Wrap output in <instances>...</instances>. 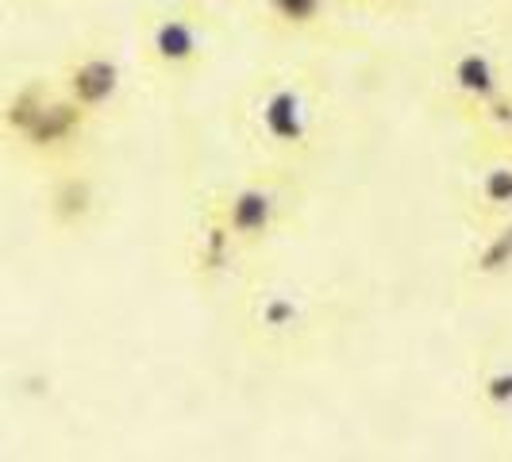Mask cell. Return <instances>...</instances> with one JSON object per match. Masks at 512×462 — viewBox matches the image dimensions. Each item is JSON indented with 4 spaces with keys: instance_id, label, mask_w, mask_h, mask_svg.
Here are the masks:
<instances>
[{
    "instance_id": "obj_5",
    "label": "cell",
    "mask_w": 512,
    "mask_h": 462,
    "mask_svg": "<svg viewBox=\"0 0 512 462\" xmlns=\"http://www.w3.org/2000/svg\"><path fill=\"white\" fill-rule=\"evenodd\" d=\"M185 51H189V35H185L181 27H166V31H162V54H166V58H181Z\"/></svg>"
},
{
    "instance_id": "obj_3",
    "label": "cell",
    "mask_w": 512,
    "mask_h": 462,
    "mask_svg": "<svg viewBox=\"0 0 512 462\" xmlns=\"http://www.w3.org/2000/svg\"><path fill=\"white\" fill-rule=\"evenodd\" d=\"M85 197H89V193H85L81 181H62L51 193V212L62 224H70V220H77V216L85 212Z\"/></svg>"
},
{
    "instance_id": "obj_1",
    "label": "cell",
    "mask_w": 512,
    "mask_h": 462,
    "mask_svg": "<svg viewBox=\"0 0 512 462\" xmlns=\"http://www.w3.org/2000/svg\"><path fill=\"white\" fill-rule=\"evenodd\" d=\"M81 112L85 108H77L70 97H43L39 104V112L31 116V124H27L16 139L27 143L31 151H51V147H62V143H70L77 135V124H81Z\"/></svg>"
},
{
    "instance_id": "obj_6",
    "label": "cell",
    "mask_w": 512,
    "mask_h": 462,
    "mask_svg": "<svg viewBox=\"0 0 512 462\" xmlns=\"http://www.w3.org/2000/svg\"><path fill=\"white\" fill-rule=\"evenodd\" d=\"M274 4H278V12L289 16V20H308L320 0H274Z\"/></svg>"
},
{
    "instance_id": "obj_2",
    "label": "cell",
    "mask_w": 512,
    "mask_h": 462,
    "mask_svg": "<svg viewBox=\"0 0 512 462\" xmlns=\"http://www.w3.org/2000/svg\"><path fill=\"white\" fill-rule=\"evenodd\" d=\"M112 89H116V70L101 62V58H93V62H81L74 74H70V101L77 108H97L112 97Z\"/></svg>"
},
{
    "instance_id": "obj_4",
    "label": "cell",
    "mask_w": 512,
    "mask_h": 462,
    "mask_svg": "<svg viewBox=\"0 0 512 462\" xmlns=\"http://www.w3.org/2000/svg\"><path fill=\"white\" fill-rule=\"evenodd\" d=\"M262 220H266V205H262L258 197H243V201H239V228L255 231Z\"/></svg>"
}]
</instances>
